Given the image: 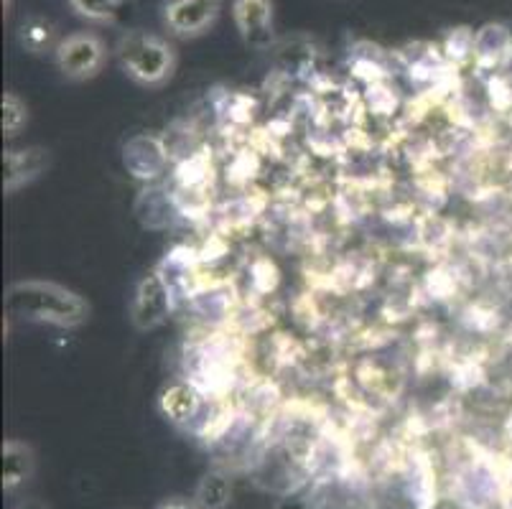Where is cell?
Masks as SVG:
<instances>
[{"label": "cell", "mask_w": 512, "mask_h": 509, "mask_svg": "<svg viewBox=\"0 0 512 509\" xmlns=\"http://www.w3.org/2000/svg\"><path fill=\"white\" fill-rule=\"evenodd\" d=\"M512 51V31L502 23H487L474 34L472 56L482 67H497L510 56Z\"/></svg>", "instance_id": "obj_9"}, {"label": "cell", "mask_w": 512, "mask_h": 509, "mask_svg": "<svg viewBox=\"0 0 512 509\" xmlns=\"http://www.w3.org/2000/svg\"><path fill=\"white\" fill-rule=\"evenodd\" d=\"M18 509H49L44 502H39V499H26L23 504H18Z\"/></svg>", "instance_id": "obj_18"}, {"label": "cell", "mask_w": 512, "mask_h": 509, "mask_svg": "<svg viewBox=\"0 0 512 509\" xmlns=\"http://www.w3.org/2000/svg\"><path fill=\"white\" fill-rule=\"evenodd\" d=\"M36 456L34 448L23 441L3 443V489L13 492L34 476Z\"/></svg>", "instance_id": "obj_10"}, {"label": "cell", "mask_w": 512, "mask_h": 509, "mask_svg": "<svg viewBox=\"0 0 512 509\" xmlns=\"http://www.w3.org/2000/svg\"><path fill=\"white\" fill-rule=\"evenodd\" d=\"M222 0H166L164 23L174 36L194 39L207 34L220 18Z\"/></svg>", "instance_id": "obj_5"}, {"label": "cell", "mask_w": 512, "mask_h": 509, "mask_svg": "<svg viewBox=\"0 0 512 509\" xmlns=\"http://www.w3.org/2000/svg\"><path fill=\"white\" fill-rule=\"evenodd\" d=\"M118 59L123 72L143 87L164 84L176 69L174 46L161 36L146 34V31H133V34L123 36L118 46Z\"/></svg>", "instance_id": "obj_2"}, {"label": "cell", "mask_w": 512, "mask_h": 509, "mask_svg": "<svg viewBox=\"0 0 512 509\" xmlns=\"http://www.w3.org/2000/svg\"><path fill=\"white\" fill-rule=\"evenodd\" d=\"M29 123V107L16 92H6L3 95V133L11 138L23 130V125Z\"/></svg>", "instance_id": "obj_15"}, {"label": "cell", "mask_w": 512, "mask_h": 509, "mask_svg": "<svg viewBox=\"0 0 512 509\" xmlns=\"http://www.w3.org/2000/svg\"><path fill=\"white\" fill-rule=\"evenodd\" d=\"M123 0H69V6L77 16L87 18L92 23L113 21Z\"/></svg>", "instance_id": "obj_14"}, {"label": "cell", "mask_w": 512, "mask_h": 509, "mask_svg": "<svg viewBox=\"0 0 512 509\" xmlns=\"http://www.w3.org/2000/svg\"><path fill=\"white\" fill-rule=\"evenodd\" d=\"M46 168H49V151L46 148L6 151V158H3V186H6V194H16L18 189L36 181Z\"/></svg>", "instance_id": "obj_7"}, {"label": "cell", "mask_w": 512, "mask_h": 509, "mask_svg": "<svg viewBox=\"0 0 512 509\" xmlns=\"http://www.w3.org/2000/svg\"><path fill=\"white\" fill-rule=\"evenodd\" d=\"M158 405H161V413L171 423H179L181 426V423H189L192 418H197L199 408H202V395L189 382H174V385H169L161 392Z\"/></svg>", "instance_id": "obj_11"}, {"label": "cell", "mask_w": 512, "mask_h": 509, "mask_svg": "<svg viewBox=\"0 0 512 509\" xmlns=\"http://www.w3.org/2000/svg\"><path fill=\"white\" fill-rule=\"evenodd\" d=\"M232 499L230 476L222 471H209L199 479L197 492H194V504L199 509H225Z\"/></svg>", "instance_id": "obj_12"}, {"label": "cell", "mask_w": 512, "mask_h": 509, "mask_svg": "<svg viewBox=\"0 0 512 509\" xmlns=\"http://www.w3.org/2000/svg\"><path fill=\"white\" fill-rule=\"evenodd\" d=\"M105 41L90 31H77L69 34L67 39L59 41L54 49V62L57 69L72 82H85L100 74L102 64H105Z\"/></svg>", "instance_id": "obj_4"}, {"label": "cell", "mask_w": 512, "mask_h": 509, "mask_svg": "<svg viewBox=\"0 0 512 509\" xmlns=\"http://www.w3.org/2000/svg\"><path fill=\"white\" fill-rule=\"evenodd\" d=\"M125 168L130 174L141 181H151L156 176L164 174V166L169 161V153H166L164 143L153 135H138L125 146L123 153Z\"/></svg>", "instance_id": "obj_8"}, {"label": "cell", "mask_w": 512, "mask_h": 509, "mask_svg": "<svg viewBox=\"0 0 512 509\" xmlns=\"http://www.w3.org/2000/svg\"><path fill=\"white\" fill-rule=\"evenodd\" d=\"M18 39L31 54H44L49 49H57V26L54 21L44 16H31L21 23V31H18Z\"/></svg>", "instance_id": "obj_13"}, {"label": "cell", "mask_w": 512, "mask_h": 509, "mask_svg": "<svg viewBox=\"0 0 512 509\" xmlns=\"http://www.w3.org/2000/svg\"><path fill=\"white\" fill-rule=\"evenodd\" d=\"M232 18L242 41L265 49L273 39V0H232Z\"/></svg>", "instance_id": "obj_6"}, {"label": "cell", "mask_w": 512, "mask_h": 509, "mask_svg": "<svg viewBox=\"0 0 512 509\" xmlns=\"http://www.w3.org/2000/svg\"><path fill=\"white\" fill-rule=\"evenodd\" d=\"M174 311V288L161 270L143 275L138 280L133 301H130V321L138 331H153L164 324Z\"/></svg>", "instance_id": "obj_3"}, {"label": "cell", "mask_w": 512, "mask_h": 509, "mask_svg": "<svg viewBox=\"0 0 512 509\" xmlns=\"http://www.w3.org/2000/svg\"><path fill=\"white\" fill-rule=\"evenodd\" d=\"M158 509H199L197 504H194V499L189 502V499H166L164 504H158Z\"/></svg>", "instance_id": "obj_17"}, {"label": "cell", "mask_w": 512, "mask_h": 509, "mask_svg": "<svg viewBox=\"0 0 512 509\" xmlns=\"http://www.w3.org/2000/svg\"><path fill=\"white\" fill-rule=\"evenodd\" d=\"M276 509H311V504H309V499L291 497V494H288V497L278 499Z\"/></svg>", "instance_id": "obj_16"}, {"label": "cell", "mask_w": 512, "mask_h": 509, "mask_svg": "<svg viewBox=\"0 0 512 509\" xmlns=\"http://www.w3.org/2000/svg\"><path fill=\"white\" fill-rule=\"evenodd\" d=\"M6 308L13 319L77 329L90 319V303L77 291L51 280H16L6 291Z\"/></svg>", "instance_id": "obj_1"}]
</instances>
